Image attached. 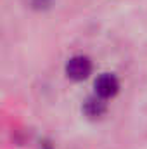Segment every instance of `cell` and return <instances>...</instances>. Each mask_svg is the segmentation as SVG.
Wrapping results in <instances>:
<instances>
[{"instance_id":"cell-3","label":"cell","mask_w":147,"mask_h":149,"mask_svg":"<svg viewBox=\"0 0 147 149\" xmlns=\"http://www.w3.org/2000/svg\"><path fill=\"white\" fill-rule=\"evenodd\" d=\"M81 109H83V114H85L88 120H99V118H102V116L106 114L107 104H106L104 99H101V97H97V95L94 94V95H90V97L85 99Z\"/></svg>"},{"instance_id":"cell-1","label":"cell","mask_w":147,"mask_h":149,"mask_svg":"<svg viewBox=\"0 0 147 149\" xmlns=\"http://www.w3.org/2000/svg\"><path fill=\"white\" fill-rule=\"evenodd\" d=\"M92 61L87 56H73L66 63V76L74 81H83L92 74Z\"/></svg>"},{"instance_id":"cell-4","label":"cell","mask_w":147,"mask_h":149,"mask_svg":"<svg viewBox=\"0 0 147 149\" xmlns=\"http://www.w3.org/2000/svg\"><path fill=\"white\" fill-rule=\"evenodd\" d=\"M28 2L33 9H47L52 3V0H28Z\"/></svg>"},{"instance_id":"cell-2","label":"cell","mask_w":147,"mask_h":149,"mask_svg":"<svg viewBox=\"0 0 147 149\" xmlns=\"http://www.w3.org/2000/svg\"><path fill=\"white\" fill-rule=\"evenodd\" d=\"M94 88H95V95L106 101V99L114 97L119 92V80L112 73H102L97 76Z\"/></svg>"}]
</instances>
